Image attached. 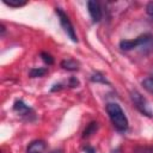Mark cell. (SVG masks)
<instances>
[{
  "label": "cell",
  "mask_w": 153,
  "mask_h": 153,
  "mask_svg": "<svg viewBox=\"0 0 153 153\" xmlns=\"http://www.w3.org/2000/svg\"><path fill=\"white\" fill-rule=\"evenodd\" d=\"M55 12L56 14L59 16L60 18V23H61V26L63 29V31L67 33V36L73 41V42H78V37H76V33H75V30L73 27V24L71 23L68 16L65 13L63 10H61L60 7H56L55 8Z\"/></svg>",
  "instance_id": "3"
},
{
  "label": "cell",
  "mask_w": 153,
  "mask_h": 153,
  "mask_svg": "<svg viewBox=\"0 0 153 153\" xmlns=\"http://www.w3.org/2000/svg\"><path fill=\"white\" fill-rule=\"evenodd\" d=\"M84 152H85V153H96V151H94L91 146H85V147H84Z\"/></svg>",
  "instance_id": "18"
},
{
  "label": "cell",
  "mask_w": 153,
  "mask_h": 153,
  "mask_svg": "<svg viewBox=\"0 0 153 153\" xmlns=\"http://www.w3.org/2000/svg\"><path fill=\"white\" fill-rule=\"evenodd\" d=\"M4 4L10 7H22L26 4L25 0H4Z\"/></svg>",
  "instance_id": "13"
},
{
  "label": "cell",
  "mask_w": 153,
  "mask_h": 153,
  "mask_svg": "<svg viewBox=\"0 0 153 153\" xmlns=\"http://www.w3.org/2000/svg\"><path fill=\"white\" fill-rule=\"evenodd\" d=\"M142 86H143V88H145L147 92H149V93L153 94V78H152V76L143 79V80H142Z\"/></svg>",
  "instance_id": "12"
},
{
  "label": "cell",
  "mask_w": 153,
  "mask_h": 153,
  "mask_svg": "<svg viewBox=\"0 0 153 153\" xmlns=\"http://www.w3.org/2000/svg\"><path fill=\"white\" fill-rule=\"evenodd\" d=\"M106 112L114 124V127L118 131H126L128 129V120L121 109V106L116 103H109L106 105Z\"/></svg>",
  "instance_id": "1"
},
{
  "label": "cell",
  "mask_w": 153,
  "mask_h": 153,
  "mask_svg": "<svg viewBox=\"0 0 153 153\" xmlns=\"http://www.w3.org/2000/svg\"><path fill=\"white\" fill-rule=\"evenodd\" d=\"M110 153H121V148H116V149H112Z\"/></svg>",
  "instance_id": "20"
},
{
  "label": "cell",
  "mask_w": 153,
  "mask_h": 153,
  "mask_svg": "<svg viewBox=\"0 0 153 153\" xmlns=\"http://www.w3.org/2000/svg\"><path fill=\"white\" fill-rule=\"evenodd\" d=\"M0 27H1V35H4V33H5V26L1 24V25H0Z\"/></svg>",
  "instance_id": "21"
},
{
  "label": "cell",
  "mask_w": 153,
  "mask_h": 153,
  "mask_svg": "<svg viewBox=\"0 0 153 153\" xmlns=\"http://www.w3.org/2000/svg\"><path fill=\"white\" fill-rule=\"evenodd\" d=\"M97 129H98V123H97V122H91V123H88L87 127L85 128V130L82 131V137L85 139V137L91 136L92 134H94V133L97 131Z\"/></svg>",
  "instance_id": "9"
},
{
  "label": "cell",
  "mask_w": 153,
  "mask_h": 153,
  "mask_svg": "<svg viewBox=\"0 0 153 153\" xmlns=\"http://www.w3.org/2000/svg\"><path fill=\"white\" fill-rule=\"evenodd\" d=\"M134 153H153V146H137L134 148Z\"/></svg>",
  "instance_id": "14"
},
{
  "label": "cell",
  "mask_w": 153,
  "mask_h": 153,
  "mask_svg": "<svg viewBox=\"0 0 153 153\" xmlns=\"http://www.w3.org/2000/svg\"><path fill=\"white\" fill-rule=\"evenodd\" d=\"M130 98H131L134 105L136 106V109H137L141 114H143V115H146V116H148V117H152V116H153V112H152V110H151V106L148 105L147 99H146L140 92H137V91H131V92H130Z\"/></svg>",
  "instance_id": "4"
},
{
  "label": "cell",
  "mask_w": 153,
  "mask_h": 153,
  "mask_svg": "<svg viewBox=\"0 0 153 153\" xmlns=\"http://www.w3.org/2000/svg\"><path fill=\"white\" fill-rule=\"evenodd\" d=\"M47 68H31L29 72V75L31 78H37V76H43L47 73Z\"/></svg>",
  "instance_id": "11"
},
{
  "label": "cell",
  "mask_w": 153,
  "mask_h": 153,
  "mask_svg": "<svg viewBox=\"0 0 153 153\" xmlns=\"http://www.w3.org/2000/svg\"><path fill=\"white\" fill-rule=\"evenodd\" d=\"M44 149H45V142L42 140H35L27 146L26 153H43Z\"/></svg>",
  "instance_id": "6"
},
{
  "label": "cell",
  "mask_w": 153,
  "mask_h": 153,
  "mask_svg": "<svg viewBox=\"0 0 153 153\" xmlns=\"http://www.w3.org/2000/svg\"><path fill=\"white\" fill-rule=\"evenodd\" d=\"M62 88V85L61 84H57V85H54V87L51 88V91L54 92V91H59V90H61Z\"/></svg>",
  "instance_id": "19"
},
{
  "label": "cell",
  "mask_w": 153,
  "mask_h": 153,
  "mask_svg": "<svg viewBox=\"0 0 153 153\" xmlns=\"http://www.w3.org/2000/svg\"><path fill=\"white\" fill-rule=\"evenodd\" d=\"M137 47L148 48L149 50L153 49V36L151 33H145L139 36L134 39H123L120 42V48L122 50H131Z\"/></svg>",
  "instance_id": "2"
},
{
  "label": "cell",
  "mask_w": 153,
  "mask_h": 153,
  "mask_svg": "<svg viewBox=\"0 0 153 153\" xmlns=\"http://www.w3.org/2000/svg\"><path fill=\"white\" fill-rule=\"evenodd\" d=\"M13 110H14L16 112H18L19 115H27V114L31 111V109H30L23 100H17V102L14 103V105H13Z\"/></svg>",
  "instance_id": "7"
},
{
  "label": "cell",
  "mask_w": 153,
  "mask_h": 153,
  "mask_svg": "<svg viewBox=\"0 0 153 153\" xmlns=\"http://www.w3.org/2000/svg\"><path fill=\"white\" fill-rule=\"evenodd\" d=\"M87 8H88V13H90L92 20L94 23H98L102 19V16H103L99 4L97 1H94V0H90L87 2Z\"/></svg>",
  "instance_id": "5"
},
{
  "label": "cell",
  "mask_w": 153,
  "mask_h": 153,
  "mask_svg": "<svg viewBox=\"0 0 153 153\" xmlns=\"http://www.w3.org/2000/svg\"><path fill=\"white\" fill-rule=\"evenodd\" d=\"M146 12H147L148 16L153 17V1H149V2L147 4V6H146Z\"/></svg>",
  "instance_id": "17"
},
{
  "label": "cell",
  "mask_w": 153,
  "mask_h": 153,
  "mask_svg": "<svg viewBox=\"0 0 153 153\" xmlns=\"http://www.w3.org/2000/svg\"><path fill=\"white\" fill-rule=\"evenodd\" d=\"M90 79H91V81H93V82H102V84H108V85H110V82L106 80V78H105L102 73H99V72L93 73Z\"/></svg>",
  "instance_id": "10"
},
{
  "label": "cell",
  "mask_w": 153,
  "mask_h": 153,
  "mask_svg": "<svg viewBox=\"0 0 153 153\" xmlns=\"http://www.w3.org/2000/svg\"><path fill=\"white\" fill-rule=\"evenodd\" d=\"M41 57H42V60H43L45 63H48V65H53V63H54V59H53V56H51L50 54L45 53V51L41 53Z\"/></svg>",
  "instance_id": "15"
},
{
  "label": "cell",
  "mask_w": 153,
  "mask_h": 153,
  "mask_svg": "<svg viewBox=\"0 0 153 153\" xmlns=\"http://www.w3.org/2000/svg\"><path fill=\"white\" fill-rule=\"evenodd\" d=\"M68 85H69V87H78L79 86V80L75 76H71L69 80H68Z\"/></svg>",
  "instance_id": "16"
},
{
  "label": "cell",
  "mask_w": 153,
  "mask_h": 153,
  "mask_svg": "<svg viewBox=\"0 0 153 153\" xmlns=\"http://www.w3.org/2000/svg\"><path fill=\"white\" fill-rule=\"evenodd\" d=\"M61 67L67 71H78L79 69V62L73 59H67L61 61Z\"/></svg>",
  "instance_id": "8"
},
{
  "label": "cell",
  "mask_w": 153,
  "mask_h": 153,
  "mask_svg": "<svg viewBox=\"0 0 153 153\" xmlns=\"http://www.w3.org/2000/svg\"><path fill=\"white\" fill-rule=\"evenodd\" d=\"M50 153H62V151L59 149V151H53V152H50Z\"/></svg>",
  "instance_id": "22"
}]
</instances>
